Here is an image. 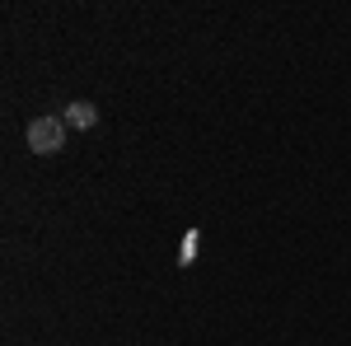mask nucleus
Segmentation results:
<instances>
[{"label":"nucleus","instance_id":"2","mask_svg":"<svg viewBox=\"0 0 351 346\" xmlns=\"http://www.w3.org/2000/svg\"><path fill=\"white\" fill-rule=\"evenodd\" d=\"M66 127H71V132H94V127H99V108L89 103V99L66 103Z\"/></svg>","mask_w":351,"mask_h":346},{"label":"nucleus","instance_id":"1","mask_svg":"<svg viewBox=\"0 0 351 346\" xmlns=\"http://www.w3.org/2000/svg\"><path fill=\"white\" fill-rule=\"evenodd\" d=\"M66 117H52V112H43V117H33L24 127V140L33 155H61L66 150Z\"/></svg>","mask_w":351,"mask_h":346}]
</instances>
